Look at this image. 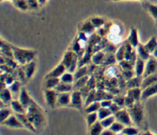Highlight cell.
Returning a JSON list of instances; mask_svg holds the SVG:
<instances>
[{
	"label": "cell",
	"instance_id": "cell-52",
	"mask_svg": "<svg viewBox=\"0 0 157 135\" xmlns=\"http://www.w3.org/2000/svg\"><path fill=\"white\" fill-rule=\"evenodd\" d=\"M122 76L125 80L127 81L133 77V73L132 72V70H123Z\"/></svg>",
	"mask_w": 157,
	"mask_h": 135
},
{
	"label": "cell",
	"instance_id": "cell-28",
	"mask_svg": "<svg viewBox=\"0 0 157 135\" xmlns=\"http://www.w3.org/2000/svg\"><path fill=\"white\" fill-rule=\"evenodd\" d=\"M88 73V67L87 66H83L81 68L78 69L75 73H74V76H75V81L78 80L80 78H82L84 76H87Z\"/></svg>",
	"mask_w": 157,
	"mask_h": 135
},
{
	"label": "cell",
	"instance_id": "cell-50",
	"mask_svg": "<svg viewBox=\"0 0 157 135\" xmlns=\"http://www.w3.org/2000/svg\"><path fill=\"white\" fill-rule=\"evenodd\" d=\"M90 22L92 23V24L94 25V27H101V25L104 24V21L101 18H94L91 19V21Z\"/></svg>",
	"mask_w": 157,
	"mask_h": 135
},
{
	"label": "cell",
	"instance_id": "cell-35",
	"mask_svg": "<svg viewBox=\"0 0 157 135\" xmlns=\"http://www.w3.org/2000/svg\"><path fill=\"white\" fill-rule=\"evenodd\" d=\"M101 108V102H98V101H95V102H92L91 104H90V105L85 108V112L88 113V114L95 112V111H98Z\"/></svg>",
	"mask_w": 157,
	"mask_h": 135
},
{
	"label": "cell",
	"instance_id": "cell-39",
	"mask_svg": "<svg viewBox=\"0 0 157 135\" xmlns=\"http://www.w3.org/2000/svg\"><path fill=\"white\" fill-rule=\"evenodd\" d=\"M116 60V57L112 53H109V54L105 55L102 64H104V65H112V64H114Z\"/></svg>",
	"mask_w": 157,
	"mask_h": 135
},
{
	"label": "cell",
	"instance_id": "cell-41",
	"mask_svg": "<svg viewBox=\"0 0 157 135\" xmlns=\"http://www.w3.org/2000/svg\"><path fill=\"white\" fill-rule=\"evenodd\" d=\"M95 101H96V92H95L94 89H92L90 90V93L87 96V97L86 98L85 106H88L90 104L95 102Z\"/></svg>",
	"mask_w": 157,
	"mask_h": 135
},
{
	"label": "cell",
	"instance_id": "cell-2",
	"mask_svg": "<svg viewBox=\"0 0 157 135\" xmlns=\"http://www.w3.org/2000/svg\"><path fill=\"white\" fill-rule=\"evenodd\" d=\"M12 48L13 58L19 65L24 66L28 63L33 61L36 55V52L27 49L19 48L10 44Z\"/></svg>",
	"mask_w": 157,
	"mask_h": 135
},
{
	"label": "cell",
	"instance_id": "cell-57",
	"mask_svg": "<svg viewBox=\"0 0 157 135\" xmlns=\"http://www.w3.org/2000/svg\"><path fill=\"white\" fill-rule=\"evenodd\" d=\"M38 3H39L40 6H43L45 5V3L47 2V0H38Z\"/></svg>",
	"mask_w": 157,
	"mask_h": 135
},
{
	"label": "cell",
	"instance_id": "cell-6",
	"mask_svg": "<svg viewBox=\"0 0 157 135\" xmlns=\"http://www.w3.org/2000/svg\"><path fill=\"white\" fill-rule=\"evenodd\" d=\"M114 117L118 122L124 125H131V118L126 110H120L114 114Z\"/></svg>",
	"mask_w": 157,
	"mask_h": 135
},
{
	"label": "cell",
	"instance_id": "cell-42",
	"mask_svg": "<svg viewBox=\"0 0 157 135\" xmlns=\"http://www.w3.org/2000/svg\"><path fill=\"white\" fill-rule=\"evenodd\" d=\"M98 118V113L93 112V113H90V114H88V115H87V124H88V126L91 127L94 124L96 123V121Z\"/></svg>",
	"mask_w": 157,
	"mask_h": 135
},
{
	"label": "cell",
	"instance_id": "cell-24",
	"mask_svg": "<svg viewBox=\"0 0 157 135\" xmlns=\"http://www.w3.org/2000/svg\"><path fill=\"white\" fill-rule=\"evenodd\" d=\"M10 104L12 110L15 111V114H25V108L18 100H12Z\"/></svg>",
	"mask_w": 157,
	"mask_h": 135
},
{
	"label": "cell",
	"instance_id": "cell-58",
	"mask_svg": "<svg viewBox=\"0 0 157 135\" xmlns=\"http://www.w3.org/2000/svg\"><path fill=\"white\" fill-rule=\"evenodd\" d=\"M153 56H154L156 58H157V47L155 49V50L153 52Z\"/></svg>",
	"mask_w": 157,
	"mask_h": 135
},
{
	"label": "cell",
	"instance_id": "cell-29",
	"mask_svg": "<svg viewBox=\"0 0 157 135\" xmlns=\"http://www.w3.org/2000/svg\"><path fill=\"white\" fill-rule=\"evenodd\" d=\"M141 92L142 91H141L139 87H137V88L130 89L128 91V93H127V94L131 96L133 98V99L135 100V102H138L140 99H141V94H142Z\"/></svg>",
	"mask_w": 157,
	"mask_h": 135
},
{
	"label": "cell",
	"instance_id": "cell-27",
	"mask_svg": "<svg viewBox=\"0 0 157 135\" xmlns=\"http://www.w3.org/2000/svg\"><path fill=\"white\" fill-rule=\"evenodd\" d=\"M141 78L142 76H136V77H133L132 79L127 80V87L130 89H133L141 86V83H142V79H140Z\"/></svg>",
	"mask_w": 157,
	"mask_h": 135
},
{
	"label": "cell",
	"instance_id": "cell-13",
	"mask_svg": "<svg viewBox=\"0 0 157 135\" xmlns=\"http://www.w3.org/2000/svg\"><path fill=\"white\" fill-rule=\"evenodd\" d=\"M23 70H24L25 76L27 77V79H29L30 78L32 77L34 75V73L35 71V67H36V64L35 61H31V62L28 63L25 65L21 66Z\"/></svg>",
	"mask_w": 157,
	"mask_h": 135
},
{
	"label": "cell",
	"instance_id": "cell-54",
	"mask_svg": "<svg viewBox=\"0 0 157 135\" xmlns=\"http://www.w3.org/2000/svg\"><path fill=\"white\" fill-rule=\"evenodd\" d=\"M113 103V101L111 100H103L101 102V105L103 108H110V105Z\"/></svg>",
	"mask_w": 157,
	"mask_h": 135
},
{
	"label": "cell",
	"instance_id": "cell-26",
	"mask_svg": "<svg viewBox=\"0 0 157 135\" xmlns=\"http://www.w3.org/2000/svg\"><path fill=\"white\" fill-rule=\"evenodd\" d=\"M7 88L10 90L12 96H13V95H17V96H18L22 87L21 88V82H20V81L15 80L10 86H8Z\"/></svg>",
	"mask_w": 157,
	"mask_h": 135
},
{
	"label": "cell",
	"instance_id": "cell-48",
	"mask_svg": "<svg viewBox=\"0 0 157 135\" xmlns=\"http://www.w3.org/2000/svg\"><path fill=\"white\" fill-rule=\"evenodd\" d=\"M123 134L126 135H136L138 134V131L133 128H126L122 131Z\"/></svg>",
	"mask_w": 157,
	"mask_h": 135
},
{
	"label": "cell",
	"instance_id": "cell-11",
	"mask_svg": "<svg viewBox=\"0 0 157 135\" xmlns=\"http://www.w3.org/2000/svg\"><path fill=\"white\" fill-rule=\"evenodd\" d=\"M71 94L70 93H58V99H57V105L64 106L71 104Z\"/></svg>",
	"mask_w": 157,
	"mask_h": 135
},
{
	"label": "cell",
	"instance_id": "cell-19",
	"mask_svg": "<svg viewBox=\"0 0 157 135\" xmlns=\"http://www.w3.org/2000/svg\"><path fill=\"white\" fill-rule=\"evenodd\" d=\"M127 41L131 44V46L133 47H137V46L139 45V41H138V34H137V30L135 27H132L130 29V35L128 37V39Z\"/></svg>",
	"mask_w": 157,
	"mask_h": 135
},
{
	"label": "cell",
	"instance_id": "cell-16",
	"mask_svg": "<svg viewBox=\"0 0 157 135\" xmlns=\"http://www.w3.org/2000/svg\"><path fill=\"white\" fill-rule=\"evenodd\" d=\"M156 93H157V83L150 86L147 87L146 89H143L140 99L141 100H144V99H147L148 97L156 94Z\"/></svg>",
	"mask_w": 157,
	"mask_h": 135
},
{
	"label": "cell",
	"instance_id": "cell-53",
	"mask_svg": "<svg viewBox=\"0 0 157 135\" xmlns=\"http://www.w3.org/2000/svg\"><path fill=\"white\" fill-rule=\"evenodd\" d=\"M110 110L111 111V112L113 113V114H116L117 111H120V108H121V107L119 106L118 105H117L116 103H114V102H113L112 103V105L110 106Z\"/></svg>",
	"mask_w": 157,
	"mask_h": 135
},
{
	"label": "cell",
	"instance_id": "cell-51",
	"mask_svg": "<svg viewBox=\"0 0 157 135\" xmlns=\"http://www.w3.org/2000/svg\"><path fill=\"white\" fill-rule=\"evenodd\" d=\"M96 85H97L96 79H95V78L93 76H90V77H89L88 81H87V86L92 90V89H94V88L96 87Z\"/></svg>",
	"mask_w": 157,
	"mask_h": 135
},
{
	"label": "cell",
	"instance_id": "cell-59",
	"mask_svg": "<svg viewBox=\"0 0 157 135\" xmlns=\"http://www.w3.org/2000/svg\"><path fill=\"white\" fill-rule=\"evenodd\" d=\"M116 135H126V134H123V133H122V134H116Z\"/></svg>",
	"mask_w": 157,
	"mask_h": 135
},
{
	"label": "cell",
	"instance_id": "cell-10",
	"mask_svg": "<svg viewBox=\"0 0 157 135\" xmlns=\"http://www.w3.org/2000/svg\"><path fill=\"white\" fill-rule=\"evenodd\" d=\"M2 125H4L6 126L10 127V128H22L24 126L22 124L19 122L18 119H17L16 115H11L6 120L2 122Z\"/></svg>",
	"mask_w": 157,
	"mask_h": 135
},
{
	"label": "cell",
	"instance_id": "cell-25",
	"mask_svg": "<svg viewBox=\"0 0 157 135\" xmlns=\"http://www.w3.org/2000/svg\"><path fill=\"white\" fill-rule=\"evenodd\" d=\"M89 77H90V76L87 75V76H84V77L82 78H80L78 80L75 81L73 85V90H75H75H80L82 87L85 86L87 85V81H88Z\"/></svg>",
	"mask_w": 157,
	"mask_h": 135
},
{
	"label": "cell",
	"instance_id": "cell-34",
	"mask_svg": "<svg viewBox=\"0 0 157 135\" xmlns=\"http://www.w3.org/2000/svg\"><path fill=\"white\" fill-rule=\"evenodd\" d=\"M60 80H61V82H65V83L72 84L73 82H75V76H74V74H72L71 73L67 72V73H64L61 76Z\"/></svg>",
	"mask_w": 157,
	"mask_h": 135
},
{
	"label": "cell",
	"instance_id": "cell-56",
	"mask_svg": "<svg viewBox=\"0 0 157 135\" xmlns=\"http://www.w3.org/2000/svg\"><path fill=\"white\" fill-rule=\"evenodd\" d=\"M101 135H113V132L110 131H110H105L101 133Z\"/></svg>",
	"mask_w": 157,
	"mask_h": 135
},
{
	"label": "cell",
	"instance_id": "cell-30",
	"mask_svg": "<svg viewBox=\"0 0 157 135\" xmlns=\"http://www.w3.org/2000/svg\"><path fill=\"white\" fill-rule=\"evenodd\" d=\"M144 47H145V48L147 49V50L149 53H153L155 50V49L157 47V41L156 38L152 37L150 39V41L147 42V44L144 45Z\"/></svg>",
	"mask_w": 157,
	"mask_h": 135
},
{
	"label": "cell",
	"instance_id": "cell-23",
	"mask_svg": "<svg viewBox=\"0 0 157 135\" xmlns=\"http://www.w3.org/2000/svg\"><path fill=\"white\" fill-rule=\"evenodd\" d=\"M137 50H136V53H137L138 57L141 58L144 60H148L150 58V53L147 50V49L145 48L144 45L140 44L139 45L137 46Z\"/></svg>",
	"mask_w": 157,
	"mask_h": 135
},
{
	"label": "cell",
	"instance_id": "cell-4",
	"mask_svg": "<svg viewBox=\"0 0 157 135\" xmlns=\"http://www.w3.org/2000/svg\"><path fill=\"white\" fill-rule=\"evenodd\" d=\"M157 70V60L154 57H150V59L147 60V64L145 66V70H144L143 78H145L150 75L156 73Z\"/></svg>",
	"mask_w": 157,
	"mask_h": 135
},
{
	"label": "cell",
	"instance_id": "cell-60",
	"mask_svg": "<svg viewBox=\"0 0 157 135\" xmlns=\"http://www.w3.org/2000/svg\"><path fill=\"white\" fill-rule=\"evenodd\" d=\"M114 1H121V0H114Z\"/></svg>",
	"mask_w": 157,
	"mask_h": 135
},
{
	"label": "cell",
	"instance_id": "cell-61",
	"mask_svg": "<svg viewBox=\"0 0 157 135\" xmlns=\"http://www.w3.org/2000/svg\"><path fill=\"white\" fill-rule=\"evenodd\" d=\"M10 1H12V2H13V1H14V0H10Z\"/></svg>",
	"mask_w": 157,
	"mask_h": 135
},
{
	"label": "cell",
	"instance_id": "cell-47",
	"mask_svg": "<svg viewBox=\"0 0 157 135\" xmlns=\"http://www.w3.org/2000/svg\"><path fill=\"white\" fill-rule=\"evenodd\" d=\"M11 114H12V111L9 109H2L1 113H0V115H1V122H3L5 120H6L9 116H11Z\"/></svg>",
	"mask_w": 157,
	"mask_h": 135
},
{
	"label": "cell",
	"instance_id": "cell-38",
	"mask_svg": "<svg viewBox=\"0 0 157 135\" xmlns=\"http://www.w3.org/2000/svg\"><path fill=\"white\" fill-rule=\"evenodd\" d=\"M144 6L147 8V10L150 13V15L155 18L157 19V7L156 5L150 4V3H144Z\"/></svg>",
	"mask_w": 157,
	"mask_h": 135
},
{
	"label": "cell",
	"instance_id": "cell-15",
	"mask_svg": "<svg viewBox=\"0 0 157 135\" xmlns=\"http://www.w3.org/2000/svg\"><path fill=\"white\" fill-rule=\"evenodd\" d=\"M78 55L76 54V53H74V52L71 51V50H68V51H67L64 53V56L63 57V60L61 63L65 66L67 70H68L71 64H72V62H73V60Z\"/></svg>",
	"mask_w": 157,
	"mask_h": 135
},
{
	"label": "cell",
	"instance_id": "cell-5",
	"mask_svg": "<svg viewBox=\"0 0 157 135\" xmlns=\"http://www.w3.org/2000/svg\"><path fill=\"white\" fill-rule=\"evenodd\" d=\"M44 93L47 105L52 108L55 107L57 103L58 93L55 89H44Z\"/></svg>",
	"mask_w": 157,
	"mask_h": 135
},
{
	"label": "cell",
	"instance_id": "cell-44",
	"mask_svg": "<svg viewBox=\"0 0 157 135\" xmlns=\"http://www.w3.org/2000/svg\"><path fill=\"white\" fill-rule=\"evenodd\" d=\"M124 129V125L120 122H114L113 125L110 126V130L113 132H119V131H123Z\"/></svg>",
	"mask_w": 157,
	"mask_h": 135
},
{
	"label": "cell",
	"instance_id": "cell-9",
	"mask_svg": "<svg viewBox=\"0 0 157 135\" xmlns=\"http://www.w3.org/2000/svg\"><path fill=\"white\" fill-rule=\"evenodd\" d=\"M82 96L79 90H75L71 93V105L72 107L76 108H81L82 106Z\"/></svg>",
	"mask_w": 157,
	"mask_h": 135
},
{
	"label": "cell",
	"instance_id": "cell-37",
	"mask_svg": "<svg viewBox=\"0 0 157 135\" xmlns=\"http://www.w3.org/2000/svg\"><path fill=\"white\" fill-rule=\"evenodd\" d=\"M115 57H116V59L118 62L124 60V58H125V44L121 45L119 47V49L117 50Z\"/></svg>",
	"mask_w": 157,
	"mask_h": 135
},
{
	"label": "cell",
	"instance_id": "cell-43",
	"mask_svg": "<svg viewBox=\"0 0 157 135\" xmlns=\"http://www.w3.org/2000/svg\"><path fill=\"white\" fill-rule=\"evenodd\" d=\"M17 78L18 79V81H20V82H25V80L27 79V77H26L25 76V73L24 70H23L22 67H18V68H17Z\"/></svg>",
	"mask_w": 157,
	"mask_h": 135
},
{
	"label": "cell",
	"instance_id": "cell-33",
	"mask_svg": "<svg viewBox=\"0 0 157 135\" xmlns=\"http://www.w3.org/2000/svg\"><path fill=\"white\" fill-rule=\"evenodd\" d=\"M111 114L112 112L109 108H103V107H101V108L98 111V119H99L100 120H103V119L109 117V116L111 115Z\"/></svg>",
	"mask_w": 157,
	"mask_h": 135
},
{
	"label": "cell",
	"instance_id": "cell-7",
	"mask_svg": "<svg viewBox=\"0 0 157 135\" xmlns=\"http://www.w3.org/2000/svg\"><path fill=\"white\" fill-rule=\"evenodd\" d=\"M66 70H67V69H66L65 66H64L62 63H60V64H58L55 68H54L50 73H48L44 78H61V76L65 73Z\"/></svg>",
	"mask_w": 157,
	"mask_h": 135
},
{
	"label": "cell",
	"instance_id": "cell-40",
	"mask_svg": "<svg viewBox=\"0 0 157 135\" xmlns=\"http://www.w3.org/2000/svg\"><path fill=\"white\" fill-rule=\"evenodd\" d=\"M115 119H115L114 116H111V117L109 116V117L101 120V124L103 126V128H108V127H110L113 123H114Z\"/></svg>",
	"mask_w": 157,
	"mask_h": 135
},
{
	"label": "cell",
	"instance_id": "cell-31",
	"mask_svg": "<svg viewBox=\"0 0 157 135\" xmlns=\"http://www.w3.org/2000/svg\"><path fill=\"white\" fill-rule=\"evenodd\" d=\"M12 3L17 9L21 11H27L28 9H29V5L26 0H14Z\"/></svg>",
	"mask_w": 157,
	"mask_h": 135
},
{
	"label": "cell",
	"instance_id": "cell-32",
	"mask_svg": "<svg viewBox=\"0 0 157 135\" xmlns=\"http://www.w3.org/2000/svg\"><path fill=\"white\" fill-rule=\"evenodd\" d=\"M104 57H105V54L103 52H98L91 57L92 63L94 64L95 65H99V64H103Z\"/></svg>",
	"mask_w": 157,
	"mask_h": 135
},
{
	"label": "cell",
	"instance_id": "cell-49",
	"mask_svg": "<svg viewBox=\"0 0 157 135\" xmlns=\"http://www.w3.org/2000/svg\"><path fill=\"white\" fill-rule=\"evenodd\" d=\"M113 102L116 103L117 105L121 106H124V105L125 104V98L121 97V96H116V97H113L112 99Z\"/></svg>",
	"mask_w": 157,
	"mask_h": 135
},
{
	"label": "cell",
	"instance_id": "cell-55",
	"mask_svg": "<svg viewBox=\"0 0 157 135\" xmlns=\"http://www.w3.org/2000/svg\"><path fill=\"white\" fill-rule=\"evenodd\" d=\"M106 73H107V75L110 76V77H113V76H116V74H115V70L112 67H110V68L107 69V71H106Z\"/></svg>",
	"mask_w": 157,
	"mask_h": 135
},
{
	"label": "cell",
	"instance_id": "cell-18",
	"mask_svg": "<svg viewBox=\"0 0 157 135\" xmlns=\"http://www.w3.org/2000/svg\"><path fill=\"white\" fill-rule=\"evenodd\" d=\"M145 60L138 57L136 61V64L134 65L136 76H142L143 77L144 70H145Z\"/></svg>",
	"mask_w": 157,
	"mask_h": 135
},
{
	"label": "cell",
	"instance_id": "cell-46",
	"mask_svg": "<svg viewBox=\"0 0 157 135\" xmlns=\"http://www.w3.org/2000/svg\"><path fill=\"white\" fill-rule=\"evenodd\" d=\"M27 1L28 5H29V8L31 10H35L38 9L39 7V3H38V0H26Z\"/></svg>",
	"mask_w": 157,
	"mask_h": 135
},
{
	"label": "cell",
	"instance_id": "cell-45",
	"mask_svg": "<svg viewBox=\"0 0 157 135\" xmlns=\"http://www.w3.org/2000/svg\"><path fill=\"white\" fill-rule=\"evenodd\" d=\"M120 66H121V68L123 69V70H133V67L131 64H130V62L126 60H124L121 61L120 62Z\"/></svg>",
	"mask_w": 157,
	"mask_h": 135
},
{
	"label": "cell",
	"instance_id": "cell-8",
	"mask_svg": "<svg viewBox=\"0 0 157 135\" xmlns=\"http://www.w3.org/2000/svg\"><path fill=\"white\" fill-rule=\"evenodd\" d=\"M32 99H31L30 96H29L26 89L22 87L21 89V92H20L19 96H18V101H19L20 103L23 105V107L25 108V110L27 109L28 107L29 106V105H30L31 102H32Z\"/></svg>",
	"mask_w": 157,
	"mask_h": 135
},
{
	"label": "cell",
	"instance_id": "cell-22",
	"mask_svg": "<svg viewBox=\"0 0 157 135\" xmlns=\"http://www.w3.org/2000/svg\"><path fill=\"white\" fill-rule=\"evenodd\" d=\"M1 53L2 56L5 57L13 58V53L10 44L6 42H3L2 41L1 42Z\"/></svg>",
	"mask_w": 157,
	"mask_h": 135
},
{
	"label": "cell",
	"instance_id": "cell-21",
	"mask_svg": "<svg viewBox=\"0 0 157 135\" xmlns=\"http://www.w3.org/2000/svg\"><path fill=\"white\" fill-rule=\"evenodd\" d=\"M55 90L58 93H70L73 90V85L72 84L65 83V82H60L59 84L55 88Z\"/></svg>",
	"mask_w": 157,
	"mask_h": 135
},
{
	"label": "cell",
	"instance_id": "cell-14",
	"mask_svg": "<svg viewBox=\"0 0 157 135\" xmlns=\"http://www.w3.org/2000/svg\"><path fill=\"white\" fill-rule=\"evenodd\" d=\"M60 82V78H44V89H55Z\"/></svg>",
	"mask_w": 157,
	"mask_h": 135
},
{
	"label": "cell",
	"instance_id": "cell-36",
	"mask_svg": "<svg viewBox=\"0 0 157 135\" xmlns=\"http://www.w3.org/2000/svg\"><path fill=\"white\" fill-rule=\"evenodd\" d=\"M103 126L101 125V123H98V122H96V123L94 124L90 128V135H101V133L103 132Z\"/></svg>",
	"mask_w": 157,
	"mask_h": 135
},
{
	"label": "cell",
	"instance_id": "cell-17",
	"mask_svg": "<svg viewBox=\"0 0 157 135\" xmlns=\"http://www.w3.org/2000/svg\"><path fill=\"white\" fill-rule=\"evenodd\" d=\"M155 83H157V74L156 73L144 78V79L142 80V83H141V89H144L147 87Z\"/></svg>",
	"mask_w": 157,
	"mask_h": 135
},
{
	"label": "cell",
	"instance_id": "cell-3",
	"mask_svg": "<svg viewBox=\"0 0 157 135\" xmlns=\"http://www.w3.org/2000/svg\"><path fill=\"white\" fill-rule=\"evenodd\" d=\"M129 114L132 121L136 125H140L143 120V108L139 102H135L129 110Z\"/></svg>",
	"mask_w": 157,
	"mask_h": 135
},
{
	"label": "cell",
	"instance_id": "cell-20",
	"mask_svg": "<svg viewBox=\"0 0 157 135\" xmlns=\"http://www.w3.org/2000/svg\"><path fill=\"white\" fill-rule=\"evenodd\" d=\"M12 93L10 90L6 87V88L2 89L1 93H0V99L2 103L4 104H9L11 103L12 102Z\"/></svg>",
	"mask_w": 157,
	"mask_h": 135
},
{
	"label": "cell",
	"instance_id": "cell-12",
	"mask_svg": "<svg viewBox=\"0 0 157 135\" xmlns=\"http://www.w3.org/2000/svg\"><path fill=\"white\" fill-rule=\"evenodd\" d=\"M15 115H16L17 119L19 120V122L22 124V125L25 128L30 130V131H33V132H35V131H36L35 128H34V126L32 125V124L31 123L30 121L29 120V119H28V117L26 116L25 114H15Z\"/></svg>",
	"mask_w": 157,
	"mask_h": 135
},
{
	"label": "cell",
	"instance_id": "cell-1",
	"mask_svg": "<svg viewBox=\"0 0 157 135\" xmlns=\"http://www.w3.org/2000/svg\"><path fill=\"white\" fill-rule=\"evenodd\" d=\"M25 115L36 131L43 128L44 124V112L33 100L26 109Z\"/></svg>",
	"mask_w": 157,
	"mask_h": 135
}]
</instances>
